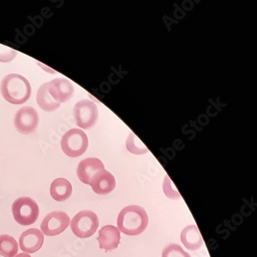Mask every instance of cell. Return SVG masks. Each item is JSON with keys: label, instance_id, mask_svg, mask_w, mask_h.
I'll list each match as a JSON object with an SVG mask.
<instances>
[{"label": "cell", "instance_id": "cell-15", "mask_svg": "<svg viewBox=\"0 0 257 257\" xmlns=\"http://www.w3.org/2000/svg\"><path fill=\"white\" fill-rule=\"evenodd\" d=\"M73 188L67 179L59 178L55 179L50 186V195L57 202H64L71 196Z\"/></svg>", "mask_w": 257, "mask_h": 257}, {"label": "cell", "instance_id": "cell-13", "mask_svg": "<svg viewBox=\"0 0 257 257\" xmlns=\"http://www.w3.org/2000/svg\"><path fill=\"white\" fill-rule=\"evenodd\" d=\"M102 169H104V166L100 159L97 158H88L79 163L77 175L83 183L89 185L92 176Z\"/></svg>", "mask_w": 257, "mask_h": 257}, {"label": "cell", "instance_id": "cell-2", "mask_svg": "<svg viewBox=\"0 0 257 257\" xmlns=\"http://www.w3.org/2000/svg\"><path fill=\"white\" fill-rule=\"evenodd\" d=\"M0 90L5 100L13 104H24L32 91L28 80L17 74L6 76L1 82Z\"/></svg>", "mask_w": 257, "mask_h": 257}, {"label": "cell", "instance_id": "cell-4", "mask_svg": "<svg viewBox=\"0 0 257 257\" xmlns=\"http://www.w3.org/2000/svg\"><path fill=\"white\" fill-rule=\"evenodd\" d=\"M99 226V219L94 212L84 210L77 213L70 222L72 232L80 239L94 235Z\"/></svg>", "mask_w": 257, "mask_h": 257}, {"label": "cell", "instance_id": "cell-21", "mask_svg": "<svg viewBox=\"0 0 257 257\" xmlns=\"http://www.w3.org/2000/svg\"><path fill=\"white\" fill-rule=\"evenodd\" d=\"M17 55V50L0 44V62H10L15 59Z\"/></svg>", "mask_w": 257, "mask_h": 257}, {"label": "cell", "instance_id": "cell-1", "mask_svg": "<svg viewBox=\"0 0 257 257\" xmlns=\"http://www.w3.org/2000/svg\"><path fill=\"white\" fill-rule=\"evenodd\" d=\"M149 216L144 208L139 205H129L120 211L117 218L120 232L127 235H138L146 230Z\"/></svg>", "mask_w": 257, "mask_h": 257}, {"label": "cell", "instance_id": "cell-8", "mask_svg": "<svg viewBox=\"0 0 257 257\" xmlns=\"http://www.w3.org/2000/svg\"><path fill=\"white\" fill-rule=\"evenodd\" d=\"M16 128L23 135L35 132L39 124V114L32 107H24L17 112L14 119Z\"/></svg>", "mask_w": 257, "mask_h": 257}, {"label": "cell", "instance_id": "cell-11", "mask_svg": "<svg viewBox=\"0 0 257 257\" xmlns=\"http://www.w3.org/2000/svg\"><path fill=\"white\" fill-rule=\"evenodd\" d=\"M44 242V234L38 229H27L20 237V247L26 253H34L40 250Z\"/></svg>", "mask_w": 257, "mask_h": 257}, {"label": "cell", "instance_id": "cell-22", "mask_svg": "<svg viewBox=\"0 0 257 257\" xmlns=\"http://www.w3.org/2000/svg\"><path fill=\"white\" fill-rule=\"evenodd\" d=\"M15 257H31V255H29L28 253H26V252H22V253L16 255Z\"/></svg>", "mask_w": 257, "mask_h": 257}, {"label": "cell", "instance_id": "cell-16", "mask_svg": "<svg viewBox=\"0 0 257 257\" xmlns=\"http://www.w3.org/2000/svg\"><path fill=\"white\" fill-rule=\"evenodd\" d=\"M37 102L39 107L44 111L51 112L57 110L60 104L53 98L48 92V83L43 84L39 88L37 94Z\"/></svg>", "mask_w": 257, "mask_h": 257}, {"label": "cell", "instance_id": "cell-6", "mask_svg": "<svg viewBox=\"0 0 257 257\" xmlns=\"http://www.w3.org/2000/svg\"><path fill=\"white\" fill-rule=\"evenodd\" d=\"M74 114L77 126L83 129L94 127L98 119L97 105L90 100H80L74 106Z\"/></svg>", "mask_w": 257, "mask_h": 257}, {"label": "cell", "instance_id": "cell-9", "mask_svg": "<svg viewBox=\"0 0 257 257\" xmlns=\"http://www.w3.org/2000/svg\"><path fill=\"white\" fill-rule=\"evenodd\" d=\"M89 185L97 195H108L115 189V178L110 172L102 169L92 176Z\"/></svg>", "mask_w": 257, "mask_h": 257}, {"label": "cell", "instance_id": "cell-19", "mask_svg": "<svg viewBox=\"0 0 257 257\" xmlns=\"http://www.w3.org/2000/svg\"><path fill=\"white\" fill-rule=\"evenodd\" d=\"M162 257H191L177 244H170L162 252Z\"/></svg>", "mask_w": 257, "mask_h": 257}, {"label": "cell", "instance_id": "cell-18", "mask_svg": "<svg viewBox=\"0 0 257 257\" xmlns=\"http://www.w3.org/2000/svg\"><path fill=\"white\" fill-rule=\"evenodd\" d=\"M138 138L136 137L133 133L131 134L128 136L127 142H126V146H127V150L132 153L136 154V155H142V154L147 153V148L144 146V144L142 142L139 144H136Z\"/></svg>", "mask_w": 257, "mask_h": 257}, {"label": "cell", "instance_id": "cell-17", "mask_svg": "<svg viewBox=\"0 0 257 257\" xmlns=\"http://www.w3.org/2000/svg\"><path fill=\"white\" fill-rule=\"evenodd\" d=\"M19 250L17 240L10 235H0V255L4 257H15Z\"/></svg>", "mask_w": 257, "mask_h": 257}, {"label": "cell", "instance_id": "cell-5", "mask_svg": "<svg viewBox=\"0 0 257 257\" xmlns=\"http://www.w3.org/2000/svg\"><path fill=\"white\" fill-rule=\"evenodd\" d=\"M88 147V139L80 129H71L66 132L61 139L63 152L69 157L77 158L85 153Z\"/></svg>", "mask_w": 257, "mask_h": 257}, {"label": "cell", "instance_id": "cell-10", "mask_svg": "<svg viewBox=\"0 0 257 257\" xmlns=\"http://www.w3.org/2000/svg\"><path fill=\"white\" fill-rule=\"evenodd\" d=\"M48 92L56 101L61 104L71 98L74 88L67 79L57 78L48 82Z\"/></svg>", "mask_w": 257, "mask_h": 257}, {"label": "cell", "instance_id": "cell-7", "mask_svg": "<svg viewBox=\"0 0 257 257\" xmlns=\"http://www.w3.org/2000/svg\"><path fill=\"white\" fill-rule=\"evenodd\" d=\"M69 215L62 211L50 212L41 222L40 228L43 234L47 236H55L62 233L70 225Z\"/></svg>", "mask_w": 257, "mask_h": 257}, {"label": "cell", "instance_id": "cell-3", "mask_svg": "<svg viewBox=\"0 0 257 257\" xmlns=\"http://www.w3.org/2000/svg\"><path fill=\"white\" fill-rule=\"evenodd\" d=\"M12 212L17 223L30 225L35 223L40 215V209L32 198L20 197L13 203Z\"/></svg>", "mask_w": 257, "mask_h": 257}, {"label": "cell", "instance_id": "cell-12", "mask_svg": "<svg viewBox=\"0 0 257 257\" xmlns=\"http://www.w3.org/2000/svg\"><path fill=\"white\" fill-rule=\"evenodd\" d=\"M100 249L106 252L117 249L120 241V232L118 228L114 225H107L102 227L99 231L98 237Z\"/></svg>", "mask_w": 257, "mask_h": 257}, {"label": "cell", "instance_id": "cell-20", "mask_svg": "<svg viewBox=\"0 0 257 257\" xmlns=\"http://www.w3.org/2000/svg\"><path fill=\"white\" fill-rule=\"evenodd\" d=\"M163 189L166 196L172 200H176V199H181V195H179V192L176 189L175 186L172 184V181L169 179V176L165 178L163 183Z\"/></svg>", "mask_w": 257, "mask_h": 257}, {"label": "cell", "instance_id": "cell-14", "mask_svg": "<svg viewBox=\"0 0 257 257\" xmlns=\"http://www.w3.org/2000/svg\"><path fill=\"white\" fill-rule=\"evenodd\" d=\"M181 240L188 249L192 251L200 249L203 244L200 232L195 225H188L182 230Z\"/></svg>", "mask_w": 257, "mask_h": 257}]
</instances>
